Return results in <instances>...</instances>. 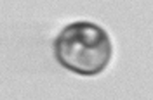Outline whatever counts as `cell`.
<instances>
[{"label": "cell", "instance_id": "cell-1", "mask_svg": "<svg viewBox=\"0 0 153 100\" xmlns=\"http://www.w3.org/2000/svg\"><path fill=\"white\" fill-rule=\"evenodd\" d=\"M57 62L73 73L92 76L108 66L111 45L101 26L87 21L68 24L54 42Z\"/></svg>", "mask_w": 153, "mask_h": 100}]
</instances>
